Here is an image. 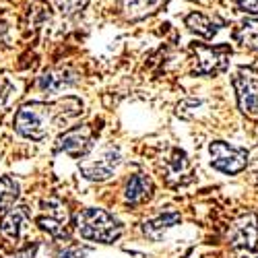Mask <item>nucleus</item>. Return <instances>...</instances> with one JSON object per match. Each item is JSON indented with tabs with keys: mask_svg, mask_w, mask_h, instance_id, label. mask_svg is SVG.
Returning <instances> with one entry per match:
<instances>
[{
	"mask_svg": "<svg viewBox=\"0 0 258 258\" xmlns=\"http://www.w3.org/2000/svg\"><path fill=\"white\" fill-rule=\"evenodd\" d=\"M83 114V101L79 97H64L54 103L31 101L19 107L15 114V131L31 141H44L56 128H71Z\"/></svg>",
	"mask_w": 258,
	"mask_h": 258,
	"instance_id": "f257e3e1",
	"label": "nucleus"
},
{
	"mask_svg": "<svg viewBox=\"0 0 258 258\" xmlns=\"http://www.w3.org/2000/svg\"><path fill=\"white\" fill-rule=\"evenodd\" d=\"M75 225L83 240L97 244H114L124 231V225L112 213L97 207L83 209L75 217Z\"/></svg>",
	"mask_w": 258,
	"mask_h": 258,
	"instance_id": "f03ea898",
	"label": "nucleus"
},
{
	"mask_svg": "<svg viewBox=\"0 0 258 258\" xmlns=\"http://www.w3.org/2000/svg\"><path fill=\"white\" fill-rule=\"evenodd\" d=\"M122 163V153L116 145H103L89 157L79 163L81 174L91 182H103L114 176V171Z\"/></svg>",
	"mask_w": 258,
	"mask_h": 258,
	"instance_id": "7ed1b4c3",
	"label": "nucleus"
},
{
	"mask_svg": "<svg viewBox=\"0 0 258 258\" xmlns=\"http://www.w3.org/2000/svg\"><path fill=\"white\" fill-rule=\"evenodd\" d=\"M211 153V165L227 176H235L246 169L248 165V151L242 147L229 145L225 141H213L209 145Z\"/></svg>",
	"mask_w": 258,
	"mask_h": 258,
	"instance_id": "20e7f679",
	"label": "nucleus"
},
{
	"mask_svg": "<svg viewBox=\"0 0 258 258\" xmlns=\"http://www.w3.org/2000/svg\"><path fill=\"white\" fill-rule=\"evenodd\" d=\"M231 83L242 114L248 118H258V71L252 67H242L235 71Z\"/></svg>",
	"mask_w": 258,
	"mask_h": 258,
	"instance_id": "39448f33",
	"label": "nucleus"
},
{
	"mask_svg": "<svg viewBox=\"0 0 258 258\" xmlns=\"http://www.w3.org/2000/svg\"><path fill=\"white\" fill-rule=\"evenodd\" d=\"M54 149L71 157H87L93 149V131L89 126H71L58 137Z\"/></svg>",
	"mask_w": 258,
	"mask_h": 258,
	"instance_id": "423d86ee",
	"label": "nucleus"
},
{
	"mask_svg": "<svg viewBox=\"0 0 258 258\" xmlns=\"http://www.w3.org/2000/svg\"><path fill=\"white\" fill-rule=\"evenodd\" d=\"M197 62H195V73L197 75H219L227 69L231 48L229 46H207L199 44L195 46Z\"/></svg>",
	"mask_w": 258,
	"mask_h": 258,
	"instance_id": "0eeeda50",
	"label": "nucleus"
},
{
	"mask_svg": "<svg viewBox=\"0 0 258 258\" xmlns=\"http://www.w3.org/2000/svg\"><path fill=\"white\" fill-rule=\"evenodd\" d=\"M227 240L235 250H254L258 246V215L246 213L235 219L229 227Z\"/></svg>",
	"mask_w": 258,
	"mask_h": 258,
	"instance_id": "6e6552de",
	"label": "nucleus"
},
{
	"mask_svg": "<svg viewBox=\"0 0 258 258\" xmlns=\"http://www.w3.org/2000/svg\"><path fill=\"white\" fill-rule=\"evenodd\" d=\"M153 180L145 174H135L124 184V203L128 207H139L153 197Z\"/></svg>",
	"mask_w": 258,
	"mask_h": 258,
	"instance_id": "1a4fd4ad",
	"label": "nucleus"
},
{
	"mask_svg": "<svg viewBox=\"0 0 258 258\" xmlns=\"http://www.w3.org/2000/svg\"><path fill=\"white\" fill-rule=\"evenodd\" d=\"M31 219L27 207H13L9 209L3 219H0V238H5L9 242H19L21 233H23L25 223Z\"/></svg>",
	"mask_w": 258,
	"mask_h": 258,
	"instance_id": "9d476101",
	"label": "nucleus"
},
{
	"mask_svg": "<svg viewBox=\"0 0 258 258\" xmlns=\"http://www.w3.org/2000/svg\"><path fill=\"white\" fill-rule=\"evenodd\" d=\"M67 213L62 215V207L60 203L56 201H48L44 203V215H39L37 217V225L48 231L50 235H54V238H60V235H67Z\"/></svg>",
	"mask_w": 258,
	"mask_h": 258,
	"instance_id": "9b49d317",
	"label": "nucleus"
},
{
	"mask_svg": "<svg viewBox=\"0 0 258 258\" xmlns=\"http://www.w3.org/2000/svg\"><path fill=\"white\" fill-rule=\"evenodd\" d=\"M180 219H182V217H180V213H176V211L161 213V215H157V217H153V219H149V221L143 223V233L147 235L149 240L159 242L163 235H165L167 229H171L174 225L180 223Z\"/></svg>",
	"mask_w": 258,
	"mask_h": 258,
	"instance_id": "f8f14e48",
	"label": "nucleus"
},
{
	"mask_svg": "<svg viewBox=\"0 0 258 258\" xmlns=\"http://www.w3.org/2000/svg\"><path fill=\"white\" fill-rule=\"evenodd\" d=\"M77 83L75 75L69 71H48L37 79V87L44 93H60L62 89H69Z\"/></svg>",
	"mask_w": 258,
	"mask_h": 258,
	"instance_id": "ddd939ff",
	"label": "nucleus"
},
{
	"mask_svg": "<svg viewBox=\"0 0 258 258\" xmlns=\"http://www.w3.org/2000/svg\"><path fill=\"white\" fill-rule=\"evenodd\" d=\"M165 0H122V13L126 19L139 21L161 9Z\"/></svg>",
	"mask_w": 258,
	"mask_h": 258,
	"instance_id": "4468645a",
	"label": "nucleus"
},
{
	"mask_svg": "<svg viewBox=\"0 0 258 258\" xmlns=\"http://www.w3.org/2000/svg\"><path fill=\"white\" fill-rule=\"evenodd\" d=\"M186 27H188L192 33H197V35H201V37H205V39H211V37L217 35L221 23H217V21H213L211 17H207V15L195 11V13H190V15L186 17Z\"/></svg>",
	"mask_w": 258,
	"mask_h": 258,
	"instance_id": "2eb2a0df",
	"label": "nucleus"
},
{
	"mask_svg": "<svg viewBox=\"0 0 258 258\" xmlns=\"http://www.w3.org/2000/svg\"><path fill=\"white\" fill-rule=\"evenodd\" d=\"M19 195H21L19 182L11 176H0V211L7 213L9 209H13Z\"/></svg>",
	"mask_w": 258,
	"mask_h": 258,
	"instance_id": "dca6fc26",
	"label": "nucleus"
},
{
	"mask_svg": "<svg viewBox=\"0 0 258 258\" xmlns=\"http://www.w3.org/2000/svg\"><path fill=\"white\" fill-rule=\"evenodd\" d=\"M235 41L248 50H258V19H246L235 31Z\"/></svg>",
	"mask_w": 258,
	"mask_h": 258,
	"instance_id": "f3484780",
	"label": "nucleus"
},
{
	"mask_svg": "<svg viewBox=\"0 0 258 258\" xmlns=\"http://www.w3.org/2000/svg\"><path fill=\"white\" fill-rule=\"evenodd\" d=\"M58 11L62 15H75L79 11L85 9V5H87V0H54Z\"/></svg>",
	"mask_w": 258,
	"mask_h": 258,
	"instance_id": "a211bd4d",
	"label": "nucleus"
},
{
	"mask_svg": "<svg viewBox=\"0 0 258 258\" xmlns=\"http://www.w3.org/2000/svg\"><path fill=\"white\" fill-rule=\"evenodd\" d=\"M231 3L246 15H258V0H231Z\"/></svg>",
	"mask_w": 258,
	"mask_h": 258,
	"instance_id": "6ab92c4d",
	"label": "nucleus"
},
{
	"mask_svg": "<svg viewBox=\"0 0 258 258\" xmlns=\"http://www.w3.org/2000/svg\"><path fill=\"white\" fill-rule=\"evenodd\" d=\"M85 256H87V248H81V246L67 248L58 254V258H85Z\"/></svg>",
	"mask_w": 258,
	"mask_h": 258,
	"instance_id": "aec40b11",
	"label": "nucleus"
},
{
	"mask_svg": "<svg viewBox=\"0 0 258 258\" xmlns=\"http://www.w3.org/2000/svg\"><path fill=\"white\" fill-rule=\"evenodd\" d=\"M35 252H37V246H33V248H27V250L19 252V254H15V256H11V258H33V256H35Z\"/></svg>",
	"mask_w": 258,
	"mask_h": 258,
	"instance_id": "412c9836",
	"label": "nucleus"
},
{
	"mask_svg": "<svg viewBox=\"0 0 258 258\" xmlns=\"http://www.w3.org/2000/svg\"><path fill=\"white\" fill-rule=\"evenodd\" d=\"M252 180L258 184V159L252 163Z\"/></svg>",
	"mask_w": 258,
	"mask_h": 258,
	"instance_id": "4be33fe9",
	"label": "nucleus"
},
{
	"mask_svg": "<svg viewBox=\"0 0 258 258\" xmlns=\"http://www.w3.org/2000/svg\"><path fill=\"white\" fill-rule=\"evenodd\" d=\"M244 258H258V254H250V256H244Z\"/></svg>",
	"mask_w": 258,
	"mask_h": 258,
	"instance_id": "5701e85b",
	"label": "nucleus"
},
{
	"mask_svg": "<svg viewBox=\"0 0 258 258\" xmlns=\"http://www.w3.org/2000/svg\"><path fill=\"white\" fill-rule=\"evenodd\" d=\"M195 3H205V0H195Z\"/></svg>",
	"mask_w": 258,
	"mask_h": 258,
	"instance_id": "b1692460",
	"label": "nucleus"
}]
</instances>
